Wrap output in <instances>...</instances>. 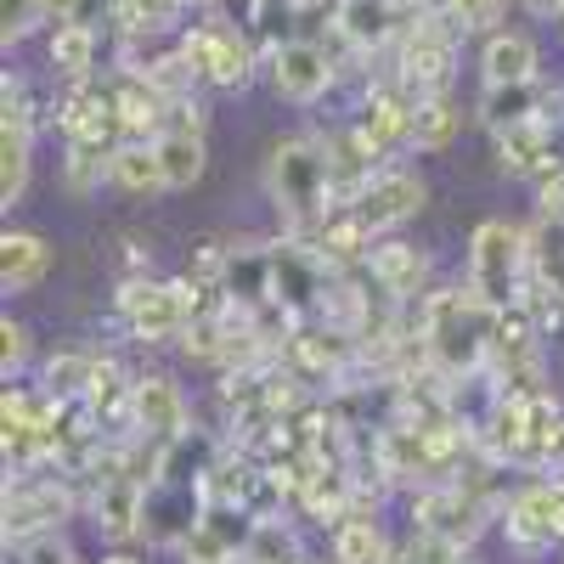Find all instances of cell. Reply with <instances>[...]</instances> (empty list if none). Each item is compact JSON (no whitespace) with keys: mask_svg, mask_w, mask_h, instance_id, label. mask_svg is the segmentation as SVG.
I'll return each mask as SVG.
<instances>
[{"mask_svg":"<svg viewBox=\"0 0 564 564\" xmlns=\"http://www.w3.org/2000/svg\"><path fill=\"white\" fill-rule=\"evenodd\" d=\"M40 23H45V0H0V40H7V52L23 45Z\"/></svg>","mask_w":564,"mask_h":564,"instance_id":"d590c367","label":"cell"},{"mask_svg":"<svg viewBox=\"0 0 564 564\" xmlns=\"http://www.w3.org/2000/svg\"><path fill=\"white\" fill-rule=\"evenodd\" d=\"M34 130L40 108L29 97V85L18 74L0 79V204H23L29 193V170H34Z\"/></svg>","mask_w":564,"mask_h":564,"instance_id":"9c48e42d","label":"cell"},{"mask_svg":"<svg viewBox=\"0 0 564 564\" xmlns=\"http://www.w3.org/2000/svg\"><path fill=\"white\" fill-rule=\"evenodd\" d=\"M18 564H79V553H74V542H68L63 531H52V536L23 542V547H18Z\"/></svg>","mask_w":564,"mask_h":564,"instance_id":"8d00e7d4","label":"cell"},{"mask_svg":"<svg viewBox=\"0 0 564 564\" xmlns=\"http://www.w3.org/2000/svg\"><path fill=\"white\" fill-rule=\"evenodd\" d=\"M226 305L243 316L271 311V243H226Z\"/></svg>","mask_w":564,"mask_h":564,"instance_id":"7402d4cb","label":"cell"},{"mask_svg":"<svg viewBox=\"0 0 564 564\" xmlns=\"http://www.w3.org/2000/svg\"><path fill=\"white\" fill-rule=\"evenodd\" d=\"M108 186L130 198H153L164 193V170H159V148L153 141H119L108 159Z\"/></svg>","mask_w":564,"mask_h":564,"instance_id":"f1b7e54d","label":"cell"},{"mask_svg":"<svg viewBox=\"0 0 564 564\" xmlns=\"http://www.w3.org/2000/svg\"><path fill=\"white\" fill-rule=\"evenodd\" d=\"M175 45H181L186 68H193L204 85H215V90H243L254 79V68L265 63V45L254 34H243V29L220 23V18H204L193 29H181Z\"/></svg>","mask_w":564,"mask_h":564,"instance_id":"52a82bcc","label":"cell"},{"mask_svg":"<svg viewBox=\"0 0 564 564\" xmlns=\"http://www.w3.org/2000/svg\"><path fill=\"white\" fill-rule=\"evenodd\" d=\"M90 367H97V350H57L52 361L40 367V390L52 401H85Z\"/></svg>","mask_w":564,"mask_h":564,"instance_id":"1f68e13d","label":"cell"},{"mask_svg":"<svg viewBox=\"0 0 564 564\" xmlns=\"http://www.w3.org/2000/svg\"><path fill=\"white\" fill-rule=\"evenodd\" d=\"M68 23H79L90 34H108V29H119V0H74Z\"/></svg>","mask_w":564,"mask_h":564,"instance_id":"f35d334b","label":"cell"},{"mask_svg":"<svg viewBox=\"0 0 564 564\" xmlns=\"http://www.w3.org/2000/svg\"><path fill=\"white\" fill-rule=\"evenodd\" d=\"M531 276V231L513 220H480L475 238H468V294H475L486 311H508L520 305Z\"/></svg>","mask_w":564,"mask_h":564,"instance_id":"277c9868","label":"cell"},{"mask_svg":"<svg viewBox=\"0 0 564 564\" xmlns=\"http://www.w3.org/2000/svg\"><path fill=\"white\" fill-rule=\"evenodd\" d=\"M265 193L282 215V226L305 238L334 215V175H327L322 135H282L265 159Z\"/></svg>","mask_w":564,"mask_h":564,"instance_id":"7a4b0ae2","label":"cell"},{"mask_svg":"<svg viewBox=\"0 0 564 564\" xmlns=\"http://www.w3.org/2000/svg\"><path fill=\"white\" fill-rule=\"evenodd\" d=\"M108 90H113V113L124 124V141H159L170 130V102H164V90L148 74L113 68L108 74Z\"/></svg>","mask_w":564,"mask_h":564,"instance_id":"ffe728a7","label":"cell"},{"mask_svg":"<svg viewBox=\"0 0 564 564\" xmlns=\"http://www.w3.org/2000/svg\"><path fill=\"white\" fill-rule=\"evenodd\" d=\"M412 113H417V102L406 97V90H401L395 79H367L361 108L350 113V124L361 130L367 148L390 164L395 153H406V148H412Z\"/></svg>","mask_w":564,"mask_h":564,"instance_id":"8fae6325","label":"cell"},{"mask_svg":"<svg viewBox=\"0 0 564 564\" xmlns=\"http://www.w3.org/2000/svg\"><path fill=\"white\" fill-rule=\"evenodd\" d=\"M412 12L401 0H339L334 7V29L345 34V45L356 57H384L395 52V40L406 34Z\"/></svg>","mask_w":564,"mask_h":564,"instance_id":"9a60e30c","label":"cell"},{"mask_svg":"<svg viewBox=\"0 0 564 564\" xmlns=\"http://www.w3.org/2000/svg\"><path fill=\"white\" fill-rule=\"evenodd\" d=\"M423 198H430V186H423V175L417 170H406V164H390V170H379L372 175V186L350 204L379 238H395V231L423 209Z\"/></svg>","mask_w":564,"mask_h":564,"instance_id":"4fadbf2b","label":"cell"},{"mask_svg":"<svg viewBox=\"0 0 564 564\" xmlns=\"http://www.w3.org/2000/svg\"><path fill=\"white\" fill-rule=\"evenodd\" d=\"M186 7L181 0H119V40H159V34H181L175 18Z\"/></svg>","mask_w":564,"mask_h":564,"instance_id":"4dcf8cb0","label":"cell"},{"mask_svg":"<svg viewBox=\"0 0 564 564\" xmlns=\"http://www.w3.org/2000/svg\"><path fill=\"white\" fill-rule=\"evenodd\" d=\"M85 412L102 423L108 441H130L135 435V372L119 356H97L85 384Z\"/></svg>","mask_w":564,"mask_h":564,"instance_id":"e0dca14e","label":"cell"},{"mask_svg":"<svg viewBox=\"0 0 564 564\" xmlns=\"http://www.w3.org/2000/svg\"><path fill=\"white\" fill-rule=\"evenodd\" d=\"M265 74H271L276 97L294 108H316L339 85V63L327 57L322 40H276L265 52Z\"/></svg>","mask_w":564,"mask_h":564,"instance_id":"30bf717a","label":"cell"},{"mask_svg":"<svg viewBox=\"0 0 564 564\" xmlns=\"http://www.w3.org/2000/svg\"><path fill=\"white\" fill-rule=\"evenodd\" d=\"M108 148H79V141H63V186L74 198H90L108 181Z\"/></svg>","mask_w":564,"mask_h":564,"instance_id":"836d02e7","label":"cell"},{"mask_svg":"<svg viewBox=\"0 0 564 564\" xmlns=\"http://www.w3.org/2000/svg\"><path fill=\"white\" fill-rule=\"evenodd\" d=\"M491 316L497 311H486L475 294H468V282L435 289L430 300H417V339L452 384L491 367Z\"/></svg>","mask_w":564,"mask_h":564,"instance_id":"6da1fadb","label":"cell"},{"mask_svg":"<svg viewBox=\"0 0 564 564\" xmlns=\"http://www.w3.org/2000/svg\"><path fill=\"white\" fill-rule=\"evenodd\" d=\"M181 7H198V12H215V0H181Z\"/></svg>","mask_w":564,"mask_h":564,"instance_id":"f6af8a7d","label":"cell"},{"mask_svg":"<svg viewBox=\"0 0 564 564\" xmlns=\"http://www.w3.org/2000/svg\"><path fill=\"white\" fill-rule=\"evenodd\" d=\"M311 553L300 547V531L294 520H260L249 547H243V564H305Z\"/></svg>","mask_w":564,"mask_h":564,"instance_id":"d6a6232c","label":"cell"},{"mask_svg":"<svg viewBox=\"0 0 564 564\" xmlns=\"http://www.w3.org/2000/svg\"><path fill=\"white\" fill-rule=\"evenodd\" d=\"M74 513H85V491L63 468H12L7 497H0V520H7V547H23L34 536L63 531Z\"/></svg>","mask_w":564,"mask_h":564,"instance_id":"3957f363","label":"cell"},{"mask_svg":"<svg viewBox=\"0 0 564 564\" xmlns=\"http://www.w3.org/2000/svg\"><path fill=\"white\" fill-rule=\"evenodd\" d=\"M204 508L209 502H204L198 486H164V480H153L148 502H141V542H148V547H181L186 536L198 531Z\"/></svg>","mask_w":564,"mask_h":564,"instance_id":"2e32d148","label":"cell"},{"mask_svg":"<svg viewBox=\"0 0 564 564\" xmlns=\"http://www.w3.org/2000/svg\"><path fill=\"white\" fill-rule=\"evenodd\" d=\"M45 57H52V74L63 85H85L97 79V57H102V34H90L68 18L52 23V40H45Z\"/></svg>","mask_w":564,"mask_h":564,"instance_id":"83f0119b","label":"cell"},{"mask_svg":"<svg viewBox=\"0 0 564 564\" xmlns=\"http://www.w3.org/2000/svg\"><path fill=\"white\" fill-rule=\"evenodd\" d=\"M367 276H372V289L395 305H417V300L435 294V260L406 238H379V249L367 260Z\"/></svg>","mask_w":564,"mask_h":564,"instance_id":"5bb4252c","label":"cell"},{"mask_svg":"<svg viewBox=\"0 0 564 564\" xmlns=\"http://www.w3.org/2000/svg\"><path fill=\"white\" fill-rule=\"evenodd\" d=\"M159 170H164V193H193L204 181V164H209V148H204V130L193 124H170L159 141Z\"/></svg>","mask_w":564,"mask_h":564,"instance_id":"484cf974","label":"cell"},{"mask_svg":"<svg viewBox=\"0 0 564 564\" xmlns=\"http://www.w3.org/2000/svg\"><path fill=\"white\" fill-rule=\"evenodd\" d=\"M45 271H52V243H45L40 231H29V226L0 231V289L29 294V289L45 282Z\"/></svg>","mask_w":564,"mask_h":564,"instance_id":"d4e9b609","label":"cell"},{"mask_svg":"<svg viewBox=\"0 0 564 564\" xmlns=\"http://www.w3.org/2000/svg\"><path fill=\"white\" fill-rule=\"evenodd\" d=\"M480 79H486V85H525V79H542L536 40L520 34V29L486 34V45H480Z\"/></svg>","mask_w":564,"mask_h":564,"instance_id":"cb8c5ba5","label":"cell"},{"mask_svg":"<svg viewBox=\"0 0 564 564\" xmlns=\"http://www.w3.org/2000/svg\"><path fill=\"white\" fill-rule=\"evenodd\" d=\"M294 238V231H289ZM305 243L334 265L339 276H350V271H367V260H372V249H379V231H372L356 209H334L316 231H305Z\"/></svg>","mask_w":564,"mask_h":564,"instance_id":"44dd1931","label":"cell"},{"mask_svg":"<svg viewBox=\"0 0 564 564\" xmlns=\"http://www.w3.org/2000/svg\"><path fill=\"white\" fill-rule=\"evenodd\" d=\"M531 18H564V0H520Z\"/></svg>","mask_w":564,"mask_h":564,"instance_id":"60d3db41","label":"cell"},{"mask_svg":"<svg viewBox=\"0 0 564 564\" xmlns=\"http://www.w3.org/2000/svg\"><path fill=\"white\" fill-rule=\"evenodd\" d=\"M68 7L74 0H45V18H68Z\"/></svg>","mask_w":564,"mask_h":564,"instance_id":"7bdbcfd3","label":"cell"},{"mask_svg":"<svg viewBox=\"0 0 564 564\" xmlns=\"http://www.w3.org/2000/svg\"><path fill=\"white\" fill-rule=\"evenodd\" d=\"M395 542L379 525V513H350L327 531V564H390Z\"/></svg>","mask_w":564,"mask_h":564,"instance_id":"4316f807","label":"cell"},{"mask_svg":"<svg viewBox=\"0 0 564 564\" xmlns=\"http://www.w3.org/2000/svg\"><path fill=\"white\" fill-rule=\"evenodd\" d=\"M102 564H141V558H135V553H108Z\"/></svg>","mask_w":564,"mask_h":564,"instance_id":"ee69618b","label":"cell"},{"mask_svg":"<svg viewBox=\"0 0 564 564\" xmlns=\"http://www.w3.org/2000/svg\"><path fill=\"white\" fill-rule=\"evenodd\" d=\"M23 361H29V327L18 316H0V372H7V384Z\"/></svg>","mask_w":564,"mask_h":564,"instance_id":"74e56055","label":"cell"},{"mask_svg":"<svg viewBox=\"0 0 564 564\" xmlns=\"http://www.w3.org/2000/svg\"><path fill=\"white\" fill-rule=\"evenodd\" d=\"M497 520V502H486L480 491H468L463 480H446V486H423L412 491V531L423 536H441L452 547H475V536Z\"/></svg>","mask_w":564,"mask_h":564,"instance_id":"ba28073f","label":"cell"},{"mask_svg":"<svg viewBox=\"0 0 564 564\" xmlns=\"http://www.w3.org/2000/svg\"><path fill=\"white\" fill-rule=\"evenodd\" d=\"M564 113V90H547L542 79H525V85H486L480 90V124L491 135H508L520 124H536V119H558Z\"/></svg>","mask_w":564,"mask_h":564,"instance_id":"ac0fdd59","label":"cell"},{"mask_svg":"<svg viewBox=\"0 0 564 564\" xmlns=\"http://www.w3.org/2000/svg\"><path fill=\"white\" fill-rule=\"evenodd\" d=\"M441 7H446V18H452L463 34H497L508 0H441Z\"/></svg>","mask_w":564,"mask_h":564,"instance_id":"e575fe53","label":"cell"},{"mask_svg":"<svg viewBox=\"0 0 564 564\" xmlns=\"http://www.w3.org/2000/svg\"><path fill=\"white\" fill-rule=\"evenodd\" d=\"M457 23L441 12H423L406 23V34L395 40V52H390V74L412 102L423 97H452V68H457Z\"/></svg>","mask_w":564,"mask_h":564,"instance_id":"5b68a950","label":"cell"},{"mask_svg":"<svg viewBox=\"0 0 564 564\" xmlns=\"http://www.w3.org/2000/svg\"><path fill=\"white\" fill-rule=\"evenodd\" d=\"M390 564H423V558H417L412 547H401V542H395V553H390Z\"/></svg>","mask_w":564,"mask_h":564,"instance_id":"b9f144b4","label":"cell"},{"mask_svg":"<svg viewBox=\"0 0 564 564\" xmlns=\"http://www.w3.org/2000/svg\"><path fill=\"white\" fill-rule=\"evenodd\" d=\"M57 130H63V141H79V148H119L124 141V124H119V113H113V90H108V79L97 85V79H85V85H68L63 97H57Z\"/></svg>","mask_w":564,"mask_h":564,"instance_id":"7c38bea8","label":"cell"},{"mask_svg":"<svg viewBox=\"0 0 564 564\" xmlns=\"http://www.w3.org/2000/svg\"><path fill=\"white\" fill-rule=\"evenodd\" d=\"M186 430H193V406H186L181 384L170 379V372H135V435H148L159 446L181 441Z\"/></svg>","mask_w":564,"mask_h":564,"instance_id":"d6986e66","label":"cell"},{"mask_svg":"<svg viewBox=\"0 0 564 564\" xmlns=\"http://www.w3.org/2000/svg\"><path fill=\"white\" fill-rule=\"evenodd\" d=\"M141 502H148V486L119 475V480H102V486H90V502L85 513L97 520V531L108 542H141Z\"/></svg>","mask_w":564,"mask_h":564,"instance_id":"603a6c76","label":"cell"},{"mask_svg":"<svg viewBox=\"0 0 564 564\" xmlns=\"http://www.w3.org/2000/svg\"><path fill=\"white\" fill-rule=\"evenodd\" d=\"M339 0H282V12H294V18H311V12H334Z\"/></svg>","mask_w":564,"mask_h":564,"instance_id":"ab89813d","label":"cell"},{"mask_svg":"<svg viewBox=\"0 0 564 564\" xmlns=\"http://www.w3.org/2000/svg\"><path fill=\"white\" fill-rule=\"evenodd\" d=\"M119 327L135 345H181L193 327V289L186 276H130L119 282Z\"/></svg>","mask_w":564,"mask_h":564,"instance_id":"8992f818","label":"cell"},{"mask_svg":"<svg viewBox=\"0 0 564 564\" xmlns=\"http://www.w3.org/2000/svg\"><path fill=\"white\" fill-rule=\"evenodd\" d=\"M238 564H243V558H238Z\"/></svg>","mask_w":564,"mask_h":564,"instance_id":"bcb514c9","label":"cell"},{"mask_svg":"<svg viewBox=\"0 0 564 564\" xmlns=\"http://www.w3.org/2000/svg\"><path fill=\"white\" fill-rule=\"evenodd\" d=\"M463 135V108L452 97H423L412 113V153H446Z\"/></svg>","mask_w":564,"mask_h":564,"instance_id":"f546056e","label":"cell"}]
</instances>
